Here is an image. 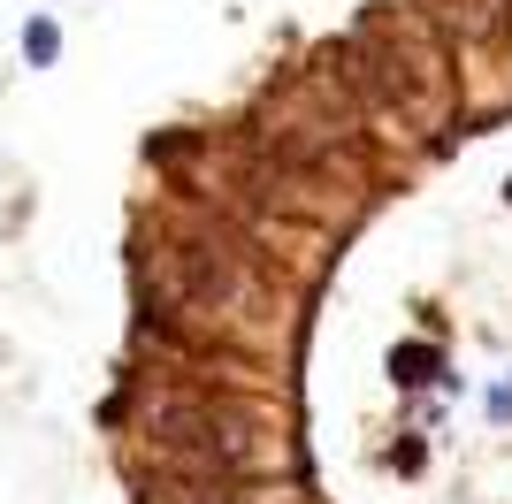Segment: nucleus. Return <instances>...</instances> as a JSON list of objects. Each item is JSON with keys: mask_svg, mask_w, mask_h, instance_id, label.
I'll return each mask as SVG.
<instances>
[{"mask_svg": "<svg viewBox=\"0 0 512 504\" xmlns=\"http://www.w3.org/2000/svg\"><path fill=\"white\" fill-rule=\"evenodd\" d=\"M146 504H245L230 489V474H214V466H176L161 489H146Z\"/></svg>", "mask_w": 512, "mask_h": 504, "instance_id": "obj_5", "label": "nucleus"}, {"mask_svg": "<svg viewBox=\"0 0 512 504\" xmlns=\"http://www.w3.org/2000/svg\"><path fill=\"white\" fill-rule=\"evenodd\" d=\"M421 8L444 23L451 39H474V46H505L512 39V0H421Z\"/></svg>", "mask_w": 512, "mask_h": 504, "instance_id": "obj_4", "label": "nucleus"}, {"mask_svg": "<svg viewBox=\"0 0 512 504\" xmlns=\"http://www.w3.org/2000/svg\"><path fill=\"white\" fill-rule=\"evenodd\" d=\"M153 298L184 321H230L253 306V260L230 230H169L146 252Z\"/></svg>", "mask_w": 512, "mask_h": 504, "instance_id": "obj_2", "label": "nucleus"}, {"mask_svg": "<svg viewBox=\"0 0 512 504\" xmlns=\"http://www.w3.org/2000/svg\"><path fill=\"white\" fill-rule=\"evenodd\" d=\"M146 443L176 466H214V474H245L260 459V420L237 398H199V390H161L146 405Z\"/></svg>", "mask_w": 512, "mask_h": 504, "instance_id": "obj_3", "label": "nucleus"}, {"mask_svg": "<svg viewBox=\"0 0 512 504\" xmlns=\"http://www.w3.org/2000/svg\"><path fill=\"white\" fill-rule=\"evenodd\" d=\"M337 69L352 84V100L390 115L398 130H444L451 115V69L436 54V31L406 8H375L352 23V39L337 46Z\"/></svg>", "mask_w": 512, "mask_h": 504, "instance_id": "obj_1", "label": "nucleus"}, {"mask_svg": "<svg viewBox=\"0 0 512 504\" xmlns=\"http://www.w3.org/2000/svg\"><path fill=\"white\" fill-rule=\"evenodd\" d=\"M23 54H31V62L46 69V62H54V54H62V31H54V23L39 16V23H31V31H23Z\"/></svg>", "mask_w": 512, "mask_h": 504, "instance_id": "obj_6", "label": "nucleus"}]
</instances>
